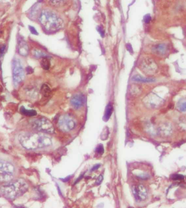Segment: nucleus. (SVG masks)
Listing matches in <instances>:
<instances>
[{
    "label": "nucleus",
    "instance_id": "nucleus-1",
    "mask_svg": "<svg viewBox=\"0 0 186 208\" xmlns=\"http://www.w3.org/2000/svg\"><path fill=\"white\" fill-rule=\"evenodd\" d=\"M19 141L22 147L27 150H37L49 147L52 140L43 133H22L19 135Z\"/></svg>",
    "mask_w": 186,
    "mask_h": 208
},
{
    "label": "nucleus",
    "instance_id": "nucleus-2",
    "mask_svg": "<svg viewBox=\"0 0 186 208\" xmlns=\"http://www.w3.org/2000/svg\"><path fill=\"white\" fill-rule=\"evenodd\" d=\"M28 188V184L22 179L10 180L1 186L0 193L7 199L14 200L23 195Z\"/></svg>",
    "mask_w": 186,
    "mask_h": 208
},
{
    "label": "nucleus",
    "instance_id": "nucleus-3",
    "mask_svg": "<svg viewBox=\"0 0 186 208\" xmlns=\"http://www.w3.org/2000/svg\"><path fill=\"white\" fill-rule=\"evenodd\" d=\"M41 25L47 31L53 32L61 29L63 21L55 13L49 10H43L39 17Z\"/></svg>",
    "mask_w": 186,
    "mask_h": 208
},
{
    "label": "nucleus",
    "instance_id": "nucleus-4",
    "mask_svg": "<svg viewBox=\"0 0 186 208\" xmlns=\"http://www.w3.org/2000/svg\"><path fill=\"white\" fill-rule=\"evenodd\" d=\"M31 124L34 129L41 133L52 134L55 131L52 123L45 118L33 119L31 121Z\"/></svg>",
    "mask_w": 186,
    "mask_h": 208
},
{
    "label": "nucleus",
    "instance_id": "nucleus-5",
    "mask_svg": "<svg viewBox=\"0 0 186 208\" xmlns=\"http://www.w3.org/2000/svg\"><path fill=\"white\" fill-rule=\"evenodd\" d=\"M15 169L14 165L8 161L0 159V182H7L14 178Z\"/></svg>",
    "mask_w": 186,
    "mask_h": 208
},
{
    "label": "nucleus",
    "instance_id": "nucleus-6",
    "mask_svg": "<svg viewBox=\"0 0 186 208\" xmlns=\"http://www.w3.org/2000/svg\"><path fill=\"white\" fill-rule=\"evenodd\" d=\"M13 79L15 86H17L24 77V71L22 64L19 59H15L12 62Z\"/></svg>",
    "mask_w": 186,
    "mask_h": 208
},
{
    "label": "nucleus",
    "instance_id": "nucleus-7",
    "mask_svg": "<svg viewBox=\"0 0 186 208\" xmlns=\"http://www.w3.org/2000/svg\"><path fill=\"white\" fill-rule=\"evenodd\" d=\"M58 125L61 131L68 132L73 129L76 125V121L69 114L63 115L59 117L58 121Z\"/></svg>",
    "mask_w": 186,
    "mask_h": 208
},
{
    "label": "nucleus",
    "instance_id": "nucleus-8",
    "mask_svg": "<svg viewBox=\"0 0 186 208\" xmlns=\"http://www.w3.org/2000/svg\"><path fill=\"white\" fill-rule=\"evenodd\" d=\"M141 67L144 73L149 74H155L157 70L156 63L152 59L149 58H145L142 61Z\"/></svg>",
    "mask_w": 186,
    "mask_h": 208
},
{
    "label": "nucleus",
    "instance_id": "nucleus-9",
    "mask_svg": "<svg viewBox=\"0 0 186 208\" xmlns=\"http://www.w3.org/2000/svg\"><path fill=\"white\" fill-rule=\"evenodd\" d=\"M133 193L136 200H144L148 196V192L146 188L142 185H138L133 188Z\"/></svg>",
    "mask_w": 186,
    "mask_h": 208
},
{
    "label": "nucleus",
    "instance_id": "nucleus-10",
    "mask_svg": "<svg viewBox=\"0 0 186 208\" xmlns=\"http://www.w3.org/2000/svg\"><path fill=\"white\" fill-rule=\"evenodd\" d=\"M70 102L73 108L75 109H79L84 106L85 98L83 95L77 94L73 96Z\"/></svg>",
    "mask_w": 186,
    "mask_h": 208
},
{
    "label": "nucleus",
    "instance_id": "nucleus-11",
    "mask_svg": "<svg viewBox=\"0 0 186 208\" xmlns=\"http://www.w3.org/2000/svg\"><path fill=\"white\" fill-rule=\"evenodd\" d=\"M18 52L19 54L23 56H27L29 53V47L27 44L24 40H21L19 41L17 46Z\"/></svg>",
    "mask_w": 186,
    "mask_h": 208
},
{
    "label": "nucleus",
    "instance_id": "nucleus-12",
    "mask_svg": "<svg viewBox=\"0 0 186 208\" xmlns=\"http://www.w3.org/2000/svg\"><path fill=\"white\" fill-rule=\"evenodd\" d=\"M132 80L134 82H142V83H151V82H155V81L154 78L144 77L139 74L134 76V77L132 78Z\"/></svg>",
    "mask_w": 186,
    "mask_h": 208
},
{
    "label": "nucleus",
    "instance_id": "nucleus-13",
    "mask_svg": "<svg viewBox=\"0 0 186 208\" xmlns=\"http://www.w3.org/2000/svg\"><path fill=\"white\" fill-rule=\"evenodd\" d=\"M167 50L168 46L166 44H159L156 45L155 47V52L161 55L164 54L167 52Z\"/></svg>",
    "mask_w": 186,
    "mask_h": 208
},
{
    "label": "nucleus",
    "instance_id": "nucleus-14",
    "mask_svg": "<svg viewBox=\"0 0 186 208\" xmlns=\"http://www.w3.org/2000/svg\"><path fill=\"white\" fill-rule=\"evenodd\" d=\"M113 110V106L110 104H108L107 106H106V108L105 113L104 117H103L105 121H107L109 120L110 117L112 114Z\"/></svg>",
    "mask_w": 186,
    "mask_h": 208
},
{
    "label": "nucleus",
    "instance_id": "nucleus-15",
    "mask_svg": "<svg viewBox=\"0 0 186 208\" xmlns=\"http://www.w3.org/2000/svg\"><path fill=\"white\" fill-rule=\"evenodd\" d=\"M20 113L22 114L28 116H34L37 114L36 111L34 110H28L24 106H21L20 108Z\"/></svg>",
    "mask_w": 186,
    "mask_h": 208
},
{
    "label": "nucleus",
    "instance_id": "nucleus-16",
    "mask_svg": "<svg viewBox=\"0 0 186 208\" xmlns=\"http://www.w3.org/2000/svg\"><path fill=\"white\" fill-rule=\"evenodd\" d=\"M41 67L45 70H48L50 67V61L48 57L43 58L41 61Z\"/></svg>",
    "mask_w": 186,
    "mask_h": 208
},
{
    "label": "nucleus",
    "instance_id": "nucleus-17",
    "mask_svg": "<svg viewBox=\"0 0 186 208\" xmlns=\"http://www.w3.org/2000/svg\"><path fill=\"white\" fill-rule=\"evenodd\" d=\"M51 89L49 86L46 84H43L41 88V93L45 97H48L51 94Z\"/></svg>",
    "mask_w": 186,
    "mask_h": 208
},
{
    "label": "nucleus",
    "instance_id": "nucleus-18",
    "mask_svg": "<svg viewBox=\"0 0 186 208\" xmlns=\"http://www.w3.org/2000/svg\"><path fill=\"white\" fill-rule=\"evenodd\" d=\"M33 55L37 58H43L47 57L46 54L41 51L40 49H34L32 51Z\"/></svg>",
    "mask_w": 186,
    "mask_h": 208
},
{
    "label": "nucleus",
    "instance_id": "nucleus-19",
    "mask_svg": "<svg viewBox=\"0 0 186 208\" xmlns=\"http://www.w3.org/2000/svg\"><path fill=\"white\" fill-rule=\"evenodd\" d=\"M178 108L182 112L186 111V100H180L178 104Z\"/></svg>",
    "mask_w": 186,
    "mask_h": 208
},
{
    "label": "nucleus",
    "instance_id": "nucleus-20",
    "mask_svg": "<svg viewBox=\"0 0 186 208\" xmlns=\"http://www.w3.org/2000/svg\"><path fill=\"white\" fill-rule=\"evenodd\" d=\"M49 2L55 6H60L64 4L66 0H49Z\"/></svg>",
    "mask_w": 186,
    "mask_h": 208
},
{
    "label": "nucleus",
    "instance_id": "nucleus-21",
    "mask_svg": "<svg viewBox=\"0 0 186 208\" xmlns=\"http://www.w3.org/2000/svg\"><path fill=\"white\" fill-rule=\"evenodd\" d=\"M96 151L98 153H99L100 154H102L103 153V152H104V148H103V145H99L97 147H96Z\"/></svg>",
    "mask_w": 186,
    "mask_h": 208
},
{
    "label": "nucleus",
    "instance_id": "nucleus-22",
    "mask_svg": "<svg viewBox=\"0 0 186 208\" xmlns=\"http://www.w3.org/2000/svg\"><path fill=\"white\" fill-rule=\"evenodd\" d=\"M29 29L31 32V33L34 34V35H38V33L36 30V29H35L34 27H33L32 26H29Z\"/></svg>",
    "mask_w": 186,
    "mask_h": 208
},
{
    "label": "nucleus",
    "instance_id": "nucleus-23",
    "mask_svg": "<svg viewBox=\"0 0 186 208\" xmlns=\"http://www.w3.org/2000/svg\"><path fill=\"white\" fill-rule=\"evenodd\" d=\"M102 180H103V176L102 175H100L97 178V179L95 182V183L96 185H100L102 183Z\"/></svg>",
    "mask_w": 186,
    "mask_h": 208
},
{
    "label": "nucleus",
    "instance_id": "nucleus-24",
    "mask_svg": "<svg viewBox=\"0 0 186 208\" xmlns=\"http://www.w3.org/2000/svg\"><path fill=\"white\" fill-rule=\"evenodd\" d=\"M183 176L180 175H173V179L174 180L183 179Z\"/></svg>",
    "mask_w": 186,
    "mask_h": 208
},
{
    "label": "nucleus",
    "instance_id": "nucleus-25",
    "mask_svg": "<svg viewBox=\"0 0 186 208\" xmlns=\"http://www.w3.org/2000/svg\"><path fill=\"white\" fill-rule=\"evenodd\" d=\"M144 21L145 23H149L151 21V17L150 15H146L144 18Z\"/></svg>",
    "mask_w": 186,
    "mask_h": 208
},
{
    "label": "nucleus",
    "instance_id": "nucleus-26",
    "mask_svg": "<svg viewBox=\"0 0 186 208\" xmlns=\"http://www.w3.org/2000/svg\"><path fill=\"white\" fill-rule=\"evenodd\" d=\"M127 50L130 52L131 53H132V47H131V45L130 44H127Z\"/></svg>",
    "mask_w": 186,
    "mask_h": 208
},
{
    "label": "nucleus",
    "instance_id": "nucleus-27",
    "mask_svg": "<svg viewBox=\"0 0 186 208\" xmlns=\"http://www.w3.org/2000/svg\"><path fill=\"white\" fill-rule=\"evenodd\" d=\"M100 166V165H95L94 167L92 168V171H95V170H97L99 168V167Z\"/></svg>",
    "mask_w": 186,
    "mask_h": 208
},
{
    "label": "nucleus",
    "instance_id": "nucleus-28",
    "mask_svg": "<svg viewBox=\"0 0 186 208\" xmlns=\"http://www.w3.org/2000/svg\"><path fill=\"white\" fill-rule=\"evenodd\" d=\"M101 29H101V28H99V29H98V30H99V31H101ZM101 35H103V34H104V33H101Z\"/></svg>",
    "mask_w": 186,
    "mask_h": 208
}]
</instances>
